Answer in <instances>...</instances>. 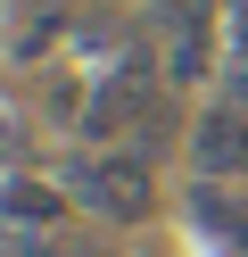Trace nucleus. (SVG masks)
<instances>
[{
	"label": "nucleus",
	"mask_w": 248,
	"mask_h": 257,
	"mask_svg": "<svg viewBox=\"0 0 248 257\" xmlns=\"http://www.w3.org/2000/svg\"><path fill=\"white\" fill-rule=\"evenodd\" d=\"M231 249H240V257H248V224H240V232H231Z\"/></svg>",
	"instance_id": "nucleus-8"
},
{
	"label": "nucleus",
	"mask_w": 248,
	"mask_h": 257,
	"mask_svg": "<svg viewBox=\"0 0 248 257\" xmlns=\"http://www.w3.org/2000/svg\"><path fill=\"white\" fill-rule=\"evenodd\" d=\"M50 183L75 207H91L99 224H141L157 207V158L149 150H75L50 166Z\"/></svg>",
	"instance_id": "nucleus-1"
},
{
	"label": "nucleus",
	"mask_w": 248,
	"mask_h": 257,
	"mask_svg": "<svg viewBox=\"0 0 248 257\" xmlns=\"http://www.w3.org/2000/svg\"><path fill=\"white\" fill-rule=\"evenodd\" d=\"M17 158H25V124L0 108V174H17Z\"/></svg>",
	"instance_id": "nucleus-7"
},
{
	"label": "nucleus",
	"mask_w": 248,
	"mask_h": 257,
	"mask_svg": "<svg viewBox=\"0 0 248 257\" xmlns=\"http://www.w3.org/2000/svg\"><path fill=\"white\" fill-rule=\"evenodd\" d=\"M58 17H66L58 0H42V9H33V17H25V25H17V58H42V50H50V42H58Z\"/></svg>",
	"instance_id": "nucleus-6"
},
{
	"label": "nucleus",
	"mask_w": 248,
	"mask_h": 257,
	"mask_svg": "<svg viewBox=\"0 0 248 257\" xmlns=\"http://www.w3.org/2000/svg\"><path fill=\"white\" fill-rule=\"evenodd\" d=\"M190 166H198V183H240L248 174V108L240 100H215L190 116Z\"/></svg>",
	"instance_id": "nucleus-2"
},
{
	"label": "nucleus",
	"mask_w": 248,
	"mask_h": 257,
	"mask_svg": "<svg viewBox=\"0 0 248 257\" xmlns=\"http://www.w3.org/2000/svg\"><path fill=\"white\" fill-rule=\"evenodd\" d=\"M165 83H207V0H174V17H165Z\"/></svg>",
	"instance_id": "nucleus-4"
},
{
	"label": "nucleus",
	"mask_w": 248,
	"mask_h": 257,
	"mask_svg": "<svg viewBox=\"0 0 248 257\" xmlns=\"http://www.w3.org/2000/svg\"><path fill=\"white\" fill-rule=\"evenodd\" d=\"M190 224H198L207 240H231V232H240L248 216L231 207V191H223V183H198V191H190Z\"/></svg>",
	"instance_id": "nucleus-5"
},
{
	"label": "nucleus",
	"mask_w": 248,
	"mask_h": 257,
	"mask_svg": "<svg viewBox=\"0 0 248 257\" xmlns=\"http://www.w3.org/2000/svg\"><path fill=\"white\" fill-rule=\"evenodd\" d=\"M66 216H75V199H66L58 183H42V174H0V224H17V232H58Z\"/></svg>",
	"instance_id": "nucleus-3"
}]
</instances>
